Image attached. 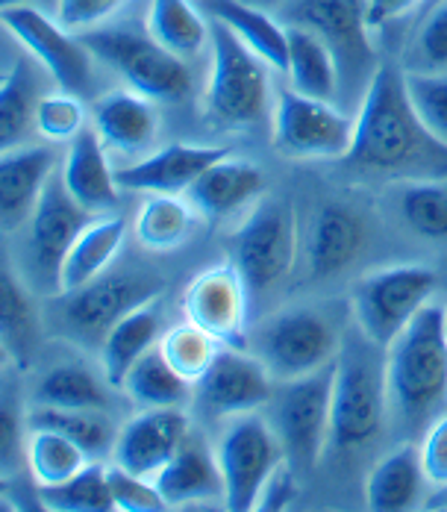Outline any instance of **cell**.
I'll list each match as a JSON object with an SVG mask.
<instances>
[{"mask_svg": "<svg viewBox=\"0 0 447 512\" xmlns=\"http://www.w3.org/2000/svg\"><path fill=\"white\" fill-rule=\"evenodd\" d=\"M159 292L162 283L148 274H100L89 286L65 295V324L86 342H103L127 312L156 301Z\"/></svg>", "mask_w": 447, "mask_h": 512, "instance_id": "5bb4252c", "label": "cell"}, {"mask_svg": "<svg viewBox=\"0 0 447 512\" xmlns=\"http://www.w3.org/2000/svg\"><path fill=\"white\" fill-rule=\"evenodd\" d=\"M45 95L39 92V71L30 59L18 56L0 83V145L3 151L15 148L30 124H36V109Z\"/></svg>", "mask_w": 447, "mask_h": 512, "instance_id": "1f68e13d", "label": "cell"}, {"mask_svg": "<svg viewBox=\"0 0 447 512\" xmlns=\"http://www.w3.org/2000/svg\"><path fill=\"white\" fill-rule=\"evenodd\" d=\"M89 460L92 457L65 433L50 430V427H30L27 468H30L33 480L39 483V489L71 480L74 474H80L89 465Z\"/></svg>", "mask_w": 447, "mask_h": 512, "instance_id": "e575fe53", "label": "cell"}, {"mask_svg": "<svg viewBox=\"0 0 447 512\" xmlns=\"http://www.w3.org/2000/svg\"><path fill=\"white\" fill-rule=\"evenodd\" d=\"M145 27L171 53L189 59L209 42V24L189 0H150Z\"/></svg>", "mask_w": 447, "mask_h": 512, "instance_id": "836d02e7", "label": "cell"}, {"mask_svg": "<svg viewBox=\"0 0 447 512\" xmlns=\"http://www.w3.org/2000/svg\"><path fill=\"white\" fill-rule=\"evenodd\" d=\"M3 27L30 51V56L48 68L59 89L86 95L92 89V51L68 27L50 21L39 9L21 3L3 9Z\"/></svg>", "mask_w": 447, "mask_h": 512, "instance_id": "7c38bea8", "label": "cell"}, {"mask_svg": "<svg viewBox=\"0 0 447 512\" xmlns=\"http://www.w3.org/2000/svg\"><path fill=\"white\" fill-rule=\"evenodd\" d=\"M36 130L50 142H71L86 130V109L80 95L74 92H53L39 101L36 109Z\"/></svg>", "mask_w": 447, "mask_h": 512, "instance_id": "b9f144b4", "label": "cell"}, {"mask_svg": "<svg viewBox=\"0 0 447 512\" xmlns=\"http://www.w3.org/2000/svg\"><path fill=\"white\" fill-rule=\"evenodd\" d=\"M256 357L268 365L274 380H295L336 362L342 342L330 318L315 309H286L268 318L256 333Z\"/></svg>", "mask_w": 447, "mask_h": 512, "instance_id": "30bf717a", "label": "cell"}, {"mask_svg": "<svg viewBox=\"0 0 447 512\" xmlns=\"http://www.w3.org/2000/svg\"><path fill=\"white\" fill-rule=\"evenodd\" d=\"M36 407L109 412V392L80 365H56L36 386Z\"/></svg>", "mask_w": 447, "mask_h": 512, "instance_id": "8d00e7d4", "label": "cell"}, {"mask_svg": "<svg viewBox=\"0 0 447 512\" xmlns=\"http://www.w3.org/2000/svg\"><path fill=\"white\" fill-rule=\"evenodd\" d=\"M406 92L415 106L418 118L430 133L447 142V74H427V71H409Z\"/></svg>", "mask_w": 447, "mask_h": 512, "instance_id": "7bdbcfd3", "label": "cell"}, {"mask_svg": "<svg viewBox=\"0 0 447 512\" xmlns=\"http://www.w3.org/2000/svg\"><path fill=\"white\" fill-rule=\"evenodd\" d=\"M159 348L165 359L192 383H198L203 377V371L212 365L215 354L221 351V342L212 339L203 327H198L195 321H183L177 327H171L168 333H162Z\"/></svg>", "mask_w": 447, "mask_h": 512, "instance_id": "f35d334b", "label": "cell"}, {"mask_svg": "<svg viewBox=\"0 0 447 512\" xmlns=\"http://www.w3.org/2000/svg\"><path fill=\"white\" fill-rule=\"evenodd\" d=\"M295 21L315 30L333 48L342 71H362L371 62L365 0H300Z\"/></svg>", "mask_w": 447, "mask_h": 512, "instance_id": "d6986e66", "label": "cell"}, {"mask_svg": "<svg viewBox=\"0 0 447 512\" xmlns=\"http://www.w3.org/2000/svg\"><path fill=\"white\" fill-rule=\"evenodd\" d=\"M418 56L430 65V68H445L447 65V0H442L430 18L421 27L418 36Z\"/></svg>", "mask_w": 447, "mask_h": 512, "instance_id": "7dc6e473", "label": "cell"}, {"mask_svg": "<svg viewBox=\"0 0 447 512\" xmlns=\"http://www.w3.org/2000/svg\"><path fill=\"white\" fill-rule=\"evenodd\" d=\"M362 242H365V227L353 209L339 204L324 206L312 224L309 245H306L309 271L315 277H333L345 271L359 254Z\"/></svg>", "mask_w": 447, "mask_h": 512, "instance_id": "484cf974", "label": "cell"}, {"mask_svg": "<svg viewBox=\"0 0 447 512\" xmlns=\"http://www.w3.org/2000/svg\"><path fill=\"white\" fill-rule=\"evenodd\" d=\"M333 374L336 362L295 380H283L280 392L271 398V424L283 442L286 460L300 471H309L321 460V451L330 439Z\"/></svg>", "mask_w": 447, "mask_h": 512, "instance_id": "ba28073f", "label": "cell"}, {"mask_svg": "<svg viewBox=\"0 0 447 512\" xmlns=\"http://www.w3.org/2000/svg\"><path fill=\"white\" fill-rule=\"evenodd\" d=\"M89 209L80 206L62 183V174L53 171L42 189V198L30 215V242H33V259L42 271V277L56 289L62 259L77 242V236L92 224Z\"/></svg>", "mask_w": 447, "mask_h": 512, "instance_id": "e0dca14e", "label": "cell"}, {"mask_svg": "<svg viewBox=\"0 0 447 512\" xmlns=\"http://www.w3.org/2000/svg\"><path fill=\"white\" fill-rule=\"evenodd\" d=\"M0 324H3V339L6 345H12L18 354H24L33 339H36V315L27 301V292L21 289V283L12 277V271H3V283H0Z\"/></svg>", "mask_w": 447, "mask_h": 512, "instance_id": "60d3db41", "label": "cell"}, {"mask_svg": "<svg viewBox=\"0 0 447 512\" xmlns=\"http://www.w3.org/2000/svg\"><path fill=\"white\" fill-rule=\"evenodd\" d=\"M124 239H127V221L121 215H106L103 221H92L62 259L56 292L71 295L89 286L92 280H98L109 268V262L118 256Z\"/></svg>", "mask_w": 447, "mask_h": 512, "instance_id": "d4e9b609", "label": "cell"}, {"mask_svg": "<svg viewBox=\"0 0 447 512\" xmlns=\"http://www.w3.org/2000/svg\"><path fill=\"white\" fill-rule=\"evenodd\" d=\"M403 218L406 224L427 239H445L447 236V189H442L433 180L412 183L403 192Z\"/></svg>", "mask_w": 447, "mask_h": 512, "instance_id": "ab89813d", "label": "cell"}, {"mask_svg": "<svg viewBox=\"0 0 447 512\" xmlns=\"http://www.w3.org/2000/svg\"><path fill=\"white\" fill-rule=\"evenodd\" d=\"M109 486L115 498V510L121 512H162L168 510L162 492L150 477H139L121 465L109 468Z\"/></svg>", "mask_w": 447, "mask_h": 512, "instance_id": "ee69618b", "label": "cell"}, {"mask_svg": "<svg viewBox=\"0 0 447 512\" xmlns=\"http://www.w3.org/2000/svg\"><path fill=\"white\" fill-rule=\"evenodd\" d=\"M389 407L406 427L439 418L447 404V330L445 309H421L386 348Z\"/></svg>", "mask_w": 447, "mask_h": 512, "instance_id": "7a4b0ae2", "label": "cell"}, {"mask_svg": "<svg viewBox=\"0 0 447 512\" xmlns=\"http://www.w3.org/2000/svg\"><path fill=\"white\" fill-rule=\"evenodd\" d=\"M195 206L192 201H180L177 195H150L145 204L139 206L136 215V239L142 248L165 254L180 248L195 227Z\"/></svg>", "mask_w": 447, "mask_h": 512, "instance_id": "d6a6232c", "label": "cell"}, {"mask_svg": "<svg viewBox=\"0 0 447 512\" xmlns=\"http://www.w3.org/2000/svg\"><path fill=\"white\" fill-rule=\"evenodd\" d=\"M183 307H186V318L203 327L221 345L245 348L248 283L233 262L200 271L186 289Z\"/></svg>", "mask_w": 447, "mask_h": 512, "instance_id": "9a60e30c", "label": "cell"}, {"mask_svg": "<svg viewBox=\"0 0 447 512\" xmlns=\"http://www.w3.org/2000/svg\"><path fill=\"white\" fill-rule=\"evenodd\" d=\"M224 156H230V148H224V145L174 142V145H165L145 159H139L136 165L115 171V180L124 192L180 195V192H189V186L200 174Z\"/></svg>", "mask_w": 447, "mask_h": 512, "instance_id": "ac0fdd59", "label": "cell"}, {"mask_svg": "<svg viewBox=\"0 0 447 512\" xmlns=\"http://www.w3.org/2000/svg\"><path fill=\"white\" fill-rule=\"evenodd\" d=\"M262 186H265L262 168L230 154L218 159L215 165H209L189 186L186 195L203 218L221 221L224 215L253 201L262 192Z\"/></svg>", "mask_w": 447, "mask_h": 512, "instance_id": "603a6c76", "label": "cell"}, {"mask_svg": "<svg viewBox=\"0 0 447 512\" xmlns=\"http://www.w3.org/2000/svg\"><path fill=\"white\" fill-rule=\"evenodd\" d=\"M212 74L206 83V115L218 127L245 130L265 118L271 103L268 62L221 21L209 18Z\"/></svg>", "mask_w": 447, "mask_h": 512, "instance_id": "5b68a950", "label": "cell"}, {"mask_svg": "<svg viewBox=\"0 0 447 512\" xmlns=\"http://www.w3.org/2000/svg\"><path fill=\"white\" fill-rule=\"evenodd\" d=\"M56 171L50 148H9L0 156V215L3 230L18 227L33 215L42 189Z\"/></svg>", "mask_w": 447, "mask_h": 512, "instance_id": "44dd1931", "label": "cell"}, {"mask_svg": "<svg viewBox=\"0 0 447 512\" xmlns=\"http://www.w3.org/2000/svg\"><path fill=\"white\" fill-rule=\"evenodd\" d=\"M215 460L224 477L227 510L250 512L259 507L262 489L286 460L283 442L274 424L256 412H242L221 430Z\"/></svg>", "mask_w": 447, "mask_h": 512, "instance_id": "52a82bcc", "label": "cell"}, {"mask_svg": "<svg viewBox=\"0 0 447 512\" xmlns=\"http://www.w3.org/2000/svg\"><path fill=\"white\" fill-rule=\"evenodd\" d=\"M436 283L439 277L427 265H389L365 274L350 301L359 333L386 351L403 327L430 304Z\"/></svg>", "mask_w": 447, "mask_h": 512, "instance_id": "8992f818", "label": "cell"}, {"mask_svg": "<svg viewBox=\"0 0 447 512\" xmlns=\"http://www.w3.org/2000/svg\"><path fill=\"white\" fill-rule=\"evenodd\" d=\"M168 507H186L198 501H224V477L215 454L200 442L186 439L180 451L159 468L153 477Z\"/></svg>", "mask_w": 447, "mask_h": 512, "instance_id": "cb8c5ba5", "label": "cell"}, {"mask_svg": "<svg viewBox=\"0 0 447 512\" xmlns=\"http://www.w3.org/2000/svg\"><path fill=\"white\" fill-rule=\"evenodd\" d=\"M289 83L300 95L333 101L339 95L342 68L333 48L309 27L292 24L289 27Z\"/></svg>", "mask_w": 447, "mask_h": 512, "instance_id": "83f0119b", "label": "cell"}, {"mask_svg": "<svg viewBox=\"0 0 447 512\" xmlns=\"http://www.w3.org/2000/svg\"><path fill=\"white\" fill-rule=\"evenodd\" d=\"M124 3L127 0H59V24L74 33H86L106 24V18H112Z\"/></svg>", "mask_w": 447, "mask_h": 512, "instance_id": "f6af8a7d", "label": "cell"}, {"mask_svg": "<svg viewBox=\"0 0 447 512\" xmlns=\"http://www.w3.org/2000/svg\"><path fill=\"white\" fill-rule=\"evenodd\" d=\"M298 259V221L289 201L265 198L233 233V265L248 289L277 286Z\"/></svg>", "mask_w": 447, "mask_h": 512, "instance_id": "9c48e42d", "label": "cell"}, {"mask_svg": "<svg viewBox=\"0 0 447 512\" xmlns=\"http://www.w3.org/2000/svg\"><path fill=\"white\" fill-rule=\"evenodd\" d=\"M189 427H192V421L183 407L142 410L118 430L112 462L139 477L153 480L159 474V468L189 439Z\"/></svg>", "mask_w": 447, "mask_h": 512, "instance_id": "2e32d148", "label": "cell"}, {"mask_svg": "<svg viewBox=\"0 0 447 512\" xmlns=\"http://www.w3.org/2000/svg\"><path fill=\"white\" fill-rule=\"evenodd\" d=\"M21 436V418L15 415V410L9 404H3L0 412V454H3V465H9V460L15 457V439Z\"/></svg>", "mask_w": 447, "mask_h": 512, "instance_id": "681fc988", "label": "cell"}, {"mask_svg": "<svg viewBox=\"0 0 447 512\" xmlns=\"http://www.w3.org/2000/svg\"><path fill=\"white\" fill-rule=\"evenodd\" d=\"M203 9L209 12V18L227 24L271 68H289V27H280L271 15L245 0H203Z\"/></svg>", "mask_w": 447, "mask_h": 512, "instance_id": "f1b7e54d", "label": "cell"}, {"mask_svg": "<svg viewBox=\"0 0 447 512\" xmlns=\"http://www.w3.org/2000/svg\"><path fill=\"white\" fill-rule=\"evenodd\" d=\"M30 427H50L74 439L89 457H106L115 448L118 430L109 412L103 410H62V407H39L27 418Z\"/></svg>", "mask_w": 447, "mask_h": 512, "instance_id": "d590c367", "label": "cell"}, {"mask_svg": "<svg viewBox=\"0 0 447 512\" xmlns=\"http://www.w3.org/2000/svg\"><path fill=\"white\" fill-rule=\"evenodd\" d=\"M83 45L95 59L118 71L130 89L142 92L150 101L177 103L192 95L195 77L183 56L162 48L150 30L133 24H100L80 33Z\"/></svg>", "mask_w": 447, "mask_h": 512, "instance_id": "3957f363", "label": "cell"}, {"mask_svg": "<svg viewBox=\"0 0 447 512\" xmlns=\"http://www.w3.org/2000/svg\"><path fill=\"white\" fill-rule=\"evenodd\" d=\"M274 374L259 357H248L245 348L221 345L212 365L195 383V407L212 418H233L256 412L274 398Z\"/></svg>", "mask_w": 447, "mask_h": 512, "instance_id": "4fadbf2b", "label": "cell"}, {"mask_svg": "<svg viewBox=\"0 0 447 512\" xmlns=\"http://www.w3.org/2000/svg\"><path fill=\"white\" fill-rule=\"evenodd\" d=\"M156 109L153 101L136 89L109 92L95 103V133L106 151L124 156L142 154L156 136Z\"/></svg>", "mask_w": 447, "mask_h": 512, "instance_id": "7402d4cb", "label": "cell"}, {"mask_svg": "<svg viewBox=\"0 0 447 512\" xmlns=\"http://www.w3.org/2000/svg\"><path fill=\"white\" fill-rule=\"evenodd\" d=\"M21 3H27V0H3V9L6 6H21Z\"/></svg>", "mask_w": 447, "mask_h": 512, "instance_id": "f907efd6", "label": "cell"}, {"mask_svg": "<svg viewBox=\"0 0 447 512\" xmlns=\"http://www.w3.org/2000/svg\"><path fill=\"white\" fill-rule=\"evenodd\" d=\"M345 162L356 171L400 180H447V142L424 127L406 92V77L380 65L362 95Z\"/></svg>", "mask_w": 447, "mask_h": 512, "instance_id": "6da1fadb", "label": "cell"}, {"mask_svg": "<svg viewBox=\"0 0 447 512\" xmlns=\"http://www.w3.org/2000/svg\"><path fill=\"white\" fill-rule=\"evenodd\" d=\"M62 183L71 192V198L80 206H86L92 215L112 212L121 195L115 171L106 162V145L100 142L95 127H86L77 139H71L68 156L62 162Z\"/></svg>", "mask_w": 447, "mask_h": 512, "instance_id": "ffe728a7", "label": "cell"}, {"mask_svg": "<svg viewBox=\"0 0 447 512\" xmlns=\"http://www.w3.org/2000/svg\"><path fill=\"white\" fill-rule=\"evenodd\" d=\"M445 330H447V307H445Z\"/></svg>", "mask_w": 447, "mask_h": 512, "instance_id": "816d5d0a", "label": "cell"}, {"mask_svg": "<svg viewBox=\"0 0 447 512\" xmlns=\"http://www.w3.org/2000/svg\"><path fill=\"white\" fill-rule=\"evenodd\" d=\"M424 465L421 451L412 445H400L386 460L374 465L365 480V501L374 512H403L409 510L421 495Z\"/></svg>", "mask_w": 447, "mask_h": 512, "instance_id": "4dcf8cb0", "label": "cell"}, {"mask_svg": "<svg viewBox=\"0 0 447 512\" xmlns=\"http://www.w3.org/2000/svg\"><path fill=\"white\" fill-rule=\"evenodd\" d=\"M421 0H365L368 27H386L389 21H398L406 12H412Z\"/></svg>", "mask_w": 447, "mask_h": 512, "instance_id": "c3c4849f", "label": "cell"}, {"mask_svg": "<svg viewBox=\"0 0 447 512\" xmlns=\"http://www.w3.org/2000/svg\"><path fill=\"white\" fill-rule=\"evenodd\" d=\"M121 389L142 410H150V407H186V404L195 401V383L186 380L165 359L159 345H153L145 357L133 362V368L127 371Z\"/></svg>", "mask_w": 447, "mask_h": 512, "instance_id": "f546056e", "label": "cell"}, {"mask_svg": "<svg viewBox=\"0 0 447 512\" xmlns=\"http://www.w3.org/2000/svg\"><path fill=\"white\" fill-rule=\"evenodd\" d=\"M162 339V315H159V298L145 307L127 312L100 342V357H103V374L106 383L121 389L127 371L133 362L145 357L153 345Z\"/></svg>", "mask_w": 447, "mask_h": 512, "instance_id": "4316f807", "label": "cell"}, {"mask_svg": "<svg viewBox=\"0 0 447 512\" xmlns=\"http://www.w3.org/2000/svg\"><path fill=\"white\" fill-rule=\"evenodd\" d=\"M45 510L56 512H109L115 510L112 486H109V468L98 462L86 465L80 474L59 486L42 489Z\"/></svg>", "mask_w": 447, "mask_h": 512, "instance_id": "74e56055", "label": "cell"}, {"mask_svg": "<svg viewBox=\"0 0 447 512\" xmlns=\"http://www.w3.org/2000/svg\"><path fill=\"white\" fill-rule=\"evenodd\" d=\"M368 336L345 345L336 357L333 374V412H330V442L336 448H362L383 430L389 410L386 357L380 359Z\"/></svg>", "mask_w": 447, "mask_h": 512, "instance_id": "277c9868", "label": "cell"}, {"mask_svg": "<svg viewBox=\"0 0 447 512\" xmlns=\"http://www.w3.org/2000/svg\"><path fill=\"white\" fill-rule=\"evenodd\" d=\"M421 465H424V477L433 486L447 489V412H442L439 418H433V424L424 433Z\"/></svg>", "mask_w": 447, "mask_h": 512, "instance_id": "bcb514c9", "label": "cell"}, {"mask_svg": "<svg viewBox=\"0 0 447 512\" xmlns=\"http://www.w3.org/2000/svg\"><path fill=\"white\" fill-rule=\"evenodd\" d=\"M356 118H348L330 101L300 95L292 86L277 95L274 145L295 159H345L353 145Z\"/></svg>", "mask_w": 447, "mask_h": 512, "instance_id": "8fae6325", "label": "cell"}]
</instances>
